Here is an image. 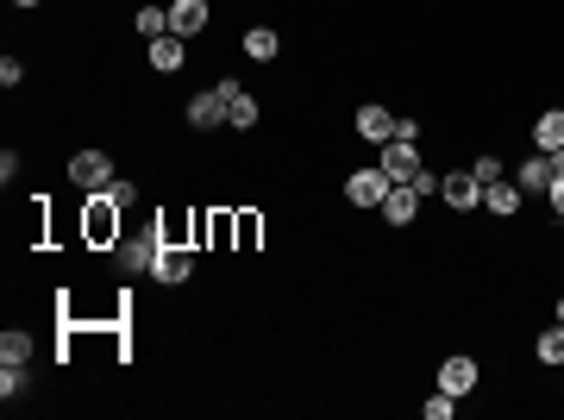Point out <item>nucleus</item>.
Returning <instances> with one entry per match:
<instances>
[{
    "instance_id": "f257e3e1",
    "label": "nucleus",
    "mask_w": 564,
    "mask_h": 420,
    "mask_svg": "<svg viewBox=\"0 0 564 420\" xmlns=\"http://www.w3.org/2000/svg\"><path fill=\"white\" fill-rule=\"evenodd\" d=\"M69 182H76V189H88V195H101L107 182H113L107 151H76V157H69Z\"/></svg>"
},
{
    "instance_id": "f03ea898",
    "label": "nucleus",
    "mask_w": 564,
    "mask_h": 420,
    "mask_svg": "<svg viewBox=\"0 0 564 420\" xmlns=\"http://www.w3.org/2000/svg\"><path fill=\"white\" fill-rule=\"evenodd\" d=\"M395 189V182L383 176V163H370V170L358 176H345V201H358V207H383V195Z\"/></svg>"
},
{
    "instance_id": "7ed1b4c3",
    "label": "nucleus",
    "mask_w": 564,
    "mask_h": 420,
    "mask_svg": "<svg viewBox=\"0 0 564 420\" xmlns=\"http://www.w3.org/2000/svg\"><path fill=\"white\" fill-rule=\"evenodd\" d=\"M376 163H383V176H389V182H414V176H420V151H414V138H389Z\"/></svg>"
},
{
    "instance_id": "20e7f679",
    "label": "nucleus",
    "mask_w": 564,
    "mask_h": 420,
    "mask_svg": "<svg viewBox=\"0 0 564 420\" xmlns=\"http://www.w3.org/2000/svg\"><path fill=\"white\" fill-rule=\"evenodd\" d=\"M439 195L464 214V207H483V182L470 176V170H452V176H439Z\"/></svg>"
},
{
    "instance_id": "39448f33",
    "label": "nucleus",
    "mask_w": 564,
    "mask_h": 420,
    "mask_svg": "<svg viewBox=\"0 0 564 420\" xmlns=\"http://www.w3.org/2000/svg\"><path fill=\"white\" fill-rule=\"evenodd\" d=\"M151 270H157V283H188V276H195V258H188V251H176V245H157Z\"/></svg>"
},
{
    "instance_id": "423d86ee",
    "label": "nucleus",
    "mask_w": 564,
    "mask_h": 420,
    "mask_svg": "<svg viewBox=\"0 0 564 420\" xmlns=\"http://www.w3.org/2000/svg\"><path fill=\"white\" fill-rule=\"evenodd\" d=\"M214 95L226 101V120H232V126H257V101L245 95L239 82H214Z\"/></svg>"
},
{
    "instance_id": "0eeeda50",
    "label": "nucleus",
    "mask_w": 564,
    "mask_h": 420,
    "mask_svg": "<svg viewBox=\"0 0 564 420\" xmlns=\"http://www.w3.org/2000/svg\"><path fill=\"white\" fill-rule=\"evenodd\" d=\"M439 389L445 395H470L477 389V358H445L439 364Z\"/></svg>"
},
{
    "instance_id": "6e6552de",
    "label": "nucleus",
    "mask_w": 564,
    "mask_h": 420,
    "mask_svg": "<svg viewBox=\"0 0 564 420\" xmlns=\"http://www.w3.org/2000/svg\"><path fill=\"white\" fill-rule=\"evenodd\" d=\"M358 132L370 138V145H389V138H395V113L376 107V101H364V107H358Z\"/></svg>"
},
{
    "instance_id": "1a4fd4ad",
    "label": "nucleus",
    "mask_w": 564,
    "mask_h": 420,
    "mask_svg": "<svg viewBox=\"0 0 564 420\" xmlns=\"http://www.w3.org/2000/svg\"><path fill=\"white\" fill-rule=\"evenodd\" d=\"M207 26V0H170V32L176 38H195Z\"/></svg>"
},
{
    "instance_id": "9d476101",
    "label": "nucleus",
    "mask_w": 564,
    "mask_h": 420,
    "mask_svg": "<svg viewBox=\"0 0 564 420\" xmlns=\"http://www.w3.org/2000/svg\"><path fill=\"white\" fill-rule=\"evenodd\" d=\"M151 69H163V76H170V69H182V57H188V44L176 38V32H163V38H151Z\"/></svg>"
},
{
    "instance_id": "9b49d317",
    "label": "nucleus",
    "mask_w": 564,
    "mask_h": 420,
    "mask_svg": "<svg viewBox=\"0 0 564 420\" xmlns=\"http://www.w3.org/2000/svg\"><path fill=\"white\" fill-rule=\"evenodd\" d=\"M414 207H420V195L408 189V182H395V189L383 195V220H389V226H408V220H414Z\"/></svg>"
},
{
    "instance_id": "f8f14e48",
    "label": "nucleus",
    "mask_w": 564,
    "mask_h": 420,
    "mask_svg": "<svg viewBox=\"0 0 564 420\" xmlns=\"http://www.w3.org/2000/svg\"><path fill=\"white\" fill-rule=\"evenodd\" d=\"M226 120V101L220 95H195V101H188V126H195V132H214Z\"/></svg>"
},
{
    "instance_id": "ddd939ff",
    "label": "nucleus",
    "mask_w": 564,
    "mask_h": 420,
    "mask_svg": "<svg viewBox=\"0 0 564 420\" xmlns=\"http://www.w3.org/2000/svg\"><path fill=\"white\" fill-rule=\"evenodd\" d=\"M552 176H558V170H552V157H546V151L521 163V189H527V195H539V189H552Z\"/></svg>"
},
{
    "instance_id": "4468645a",
    "label": "nucleus",
    "mask_w": 564,
    "mask_h": 420,
    "mask_svg": "<svg viewBox=\"0 0 564 420\" xmlns=\"http://www.w3.org/2000/svg\"><path fill=\"white\" fill-rule=\"evenodd\" d=\"M533 145L539 151H564V113H539V120H533Z\"/></svg>"
},
{
    "instance_id": "2eb2a0df",
    "label": "nucleus",
    "mask_w": 564,
    "mask_h": 420,
    "mask_svg": "<svg viewBox=\"0 0 564 420\" xmlns=\"http://www.w3.org/2000/svg\"><path fill=\"white\" fill-rule=\"evenodd\" d=\"M276 51H282V38H276L270 26H251V32H245V57H251V63H270Z\"/></svg>"
},
{
    "instance_id": "dca6fc26",
    "label": "nucleus",
    "mask_w": 564,
    "mask_h": 420,
    "mask_svg": "<svg viewBox=\"0 0 564 420\" xmlns=\"http://www.w3.org/2000/svg\"><path fill=\"white\" fill-rule=\"evenodd\" d=\"M113 251H120V270H151V258H157V245H145V239H120Z\"/></svg>"
},
{
    "instance_id": "f3484780",
    "label": "nucleus",
    "mask_w": 564,
    "mask_h": 420,
    "mask_svg": "<svg viewBox=\"0 0 564 420\" xmlns=\"http://www.w3.org/2000/svg\"><path fill=\"white\" fill-rule=\"evenodd\" d=\"M483 207H489V214H514V207H521V189H514V182H489Z\"/></svg>"
},
{
    "instance_id": "a211bd4d",
    "label": "nucleus",
    "mask_w": 564,
    "mask_h": 420,
    "mask_svg": "<svg viewBox=\"0 0 564 420\" xmlns=\"http://www.w3.org/2000/svg\"><path fill=\"white\" fill-rule=\"evenodd\" d=\"M32 358V333H7L0 339V364H26Z\"/></svg>"
},
{
    "instance_id": "6ab92c4d",
    "label": "nucleus",
    "mask_w": 564,
    "mask_h": 420,
    "mask_svg": "<svg viewBox=\"0 0 564 420\" xmlns=\"http://www.w3.org/2000/svg\"><path fill=\"white\" fill-rule=\"evenodd\" d=\"M138 32H145V38H163V32H170V13H163V7H138Z\"/></svg>"
},
{
    "instance_id": "aec40b11",
    "label": "nucleus",
    "mask_w": 564,
    "mask_h": 420,
    "mask_svg": "<svg viewBox=\"0 0 564 420\" xmlns=\"http://www.w3.org/2000/svg\"><path fill=\"white\" fill-rule=\"evenodd\" d=\"M533 352H539V364H564V326H552V333L539 339Z\"/></svg>"
},
{
    "instance_id": "412c9836",
    "label": "nucleus",
    "mask_w": 564,
    "mask_h": 420,
    "mask_svg": "<svg viewBox=\"0 0 564 420\" xmlns=\"http://www.w3.org/2000/svg\"><path fill=\"white\" fill-rule=\"evenodd\" d=\"M13 395H26V364H7V370H0V402H13Z\"/></svg>"
},
{
    "instance_id": "4be33fe9",
    "label": "nucleus",
    "mask_w": 564,
    "mask_h": 420,
    "mask_svg": "<svg viewBox=\"0 0 564 420\" xmlns=\"http://www.w3.org/2000/svg\"><path fill=\"white\" fill-rule=\"evenodd\" d=\"M470 176L489 189V182H502V163H496V157H477V163H470Z\"/></svg>"
},
{
    "instance_id": "5701e85b",
    "label": "nucleus",
    "mask_w": 564,
    "mask_h": 420,
    "mask_svg": "<svg viewBox=\"0 0 564 420\" xmlns=\"http://www.w3.org/2000/svg\"><path fill=\"white\" fill-rule=\"evenodd\" d=\"M452 408H458V395H445V389H439L433 402H427V420H452Z\"/></svg>"
},
{
    "instance_id": "b1692460",
    "label": "nucleus",
    "mask_w": 564,
    "mask_h": 420,
    "mask_svg": "<svg viewBox=\"0 0 564 420\" xmlns=\"http://www.w3.org/2000/svg\"><path fill=\"white\" fill-rule=\"evenodd\" d=\"M113 207H126V201H138V189H132V182H107V189H101Z\"/></svg>"
},
{
    "instance_id": "393cba45",
    "label": "nucleus",
    "mask_w": 564,
    "mask_h": 420,
    "mask_svg": "<svg viewBox=\"0 0 564 420\" xmlns=\"http://www.w3.org/2000/svg\"><path fill=\"white\" fill-rule=\"evenodd\" d=\"M546 195H552V207H558V220H564V170L552 176V189H546Z\"/></svg>"
},
{
    "instance_id": "a878e982",
    "label": "nucleus",
    "mask_w": 564,
    "mask_h": 420,
    "mask_svg": "<svg viewBox=\"0 0 564 420\" xmlns=\"http://www.w3.org/2000/svg\"><path fill=\"white\" fill-rule=\"evenodd\" d=\"M13 7H38V0H13Z\"/></svg>"
},
{
    "instance_id": "bb28decb",
    "label": "nucleus",
    "mask_w": 564,
    "mask_h": 420,
    "mask_svg": "<svg viewBox=\"0 0 564 420\" xmlns=\"http://www.w3.org/2000/svg\"><path fill=\"white\" fill-rule=\"evenodd\" d=\"M558 326H564V301H558Z\"/></svg>"
}]
</instances>
